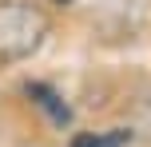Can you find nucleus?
I'll return each mask as SVG.
<instances>
[{"label":"nucleus","instance_id":"1","mask_svg":"<svg viewBox=\"0 0 151 147\" xmlns=\"http://www.w3.org/2000/svg\"><path fill=\"white\" fill-rule=\"evenodd\" d=\"M52 16L32 0H0V68L20 64L44 48Z\"/></svg>","mask_w":151,"mask_h":147},{"label":"nucleus","instance_id":"2","mask_svg":"<svg viewBox=\"0 0 151 147\" xmlns=\"http://www.w3.org/2000/svg\"><path fill=\"white\" fill-rule=\"evenodd\" d=\"M24 92H28V100L36 103V108H44L48 115H52L56 127H68L72 123V108L60 100V92H52L48 84H24Z\"/></svg>","mask_w":151,"mask_h":147},{"label":"nucleus","instance_id":"3","mask_svg":"<svg viewBox=\"0 0 151 147\" xmlns=\"http://www.w3.org/2000/svg\"><path fill=\"white\" fill-rule=\"evenodd\" d=\"M131 131L127 127H111V131H80L72 139V147H127Z\"/></svg>","mask_w":151,"mask_h":147},{"label":"nucleus","instance_id":"4","mask_svg":"<svg viewBox=\"0 0 151 147\" xmlns=\"http://www.w3.org/2000/svg\"><path fill=\"white\" fill-rule=\"evenodd\" d=\"M48 4H72V0H48Z\"/></svg>","mask_w":151,"mask_h":147}]
</instances>
